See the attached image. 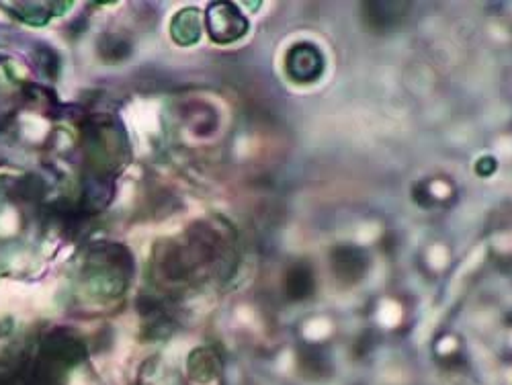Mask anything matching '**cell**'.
Segmentation results:
<instances>
[{
    "mask_svg": "<svg viewBox=\"0 0 512 385\" xmlns=\"http://www.w3.org/2000/svg\"><path fill=\"white\" fill-rule=\"evenodd\" d=\"M285 72L297 84L316 82L324 72V58L312 44H297L285 58Z\"/></svg>",
    "mask_w": 512,
    "mask_h": 385,
    "instance_id": "obj_1",
    "label": "cell"
},
{
    "mask_svg": "<svg viewBox=\"0 0 512 385\" xmlns=\"http://www.w3.org/2000/svg\"><path fill=\"white\" fill-rule=\"evenodd\" d=\"M248 31V21L230 3H218L209 9V33L216 41L228 44V41L240 39Z\"/></svg>",
    "mask_w": 512,
    "mask_h": 385,
    "instance_id": "obj_2",
    "label": "cell"
}]
</instances>
